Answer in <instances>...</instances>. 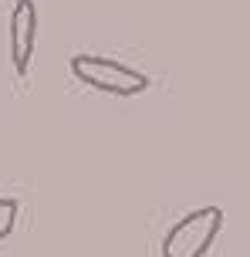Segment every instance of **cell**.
<instances>
[{
	"label": "cell",
	"mask_w": 250,
	"mask_h": 257,
	"mask_svg": "<svg viewBox=\"0 0 250 257\" xmlns=\"http://www.w3.org/2000/svg\"><path fill=\"white\" fill-rule=\"evenodd\" d=\"M220 230H223V210L199 206L169 227V233L162 237V257H206Z\"/></svg>",
	"instance_id": "obj_2"
},
{
	"label": "cell",
	"mask_w": 250,
	"mask_h": 257,
	"mask_svg": "<svg viewBox=\"0 0 250 257\" xmlns=\"http://www.w3.org/2000/svg\"><path fill=\"white\" fill-rule=\"evenodd\" d=\"M38 38V7L34 0H17L11 14V61L17 75H27Z\"/></svg>",
	"instance_id": "obj_3"
},
{
	"label": "cell",
	"mask_w": 250,
	"mask_h": 257,
	"mask_svg": "<svg viewBox=\"0 0 250 257\" xmlns=\"http://www.w3.org/2000/svg\"><path fill=\"white\" fill-rule=\"evenodd\" d=\"M17 213H21V203L14 196H0V240H7L17 227Z\"/></svg>",
	"instance_id": "obj_4"
},
{
	"label": "cell",
	"mask_w": 250,
	"mask_h": 257,
	"mask_svg": "<svg viewBox=\"0 0 250 257\" xmlns=\"http://www.w3.org/2000/svg\"><path fill=\"white\" fill-rule=\"evenodd\" d=\"M71 75L88 88L105 91V95H119V98H132V95H142L149 88L145 71L132 68V64H122L115 58H102V54H75L71 58Z\"/></svg>",
	"instance_id": "obj_1"
}]
</instances>
